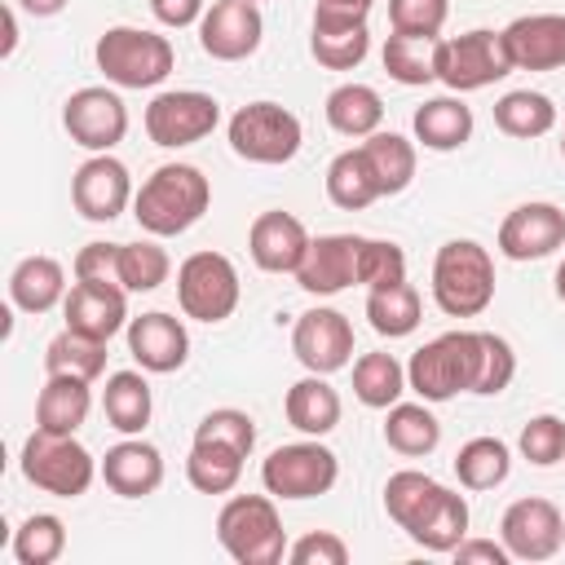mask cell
<instances>
[{
  "label": "cell",
  "instance_id": "5",
  "mask_svg": "<svg viewBox=\"0 0 565 565\" xmlns=\"http://www.w3.org/2000/svg\"><path fill=\"white\" fill-rule=\"evenodd\" d=\"M93 57H97V71L115 88H154L177 66L172 40L154 35V31H141V26H106L97 35Z\"/></svg>",
  "mask_w": 565,
  "mask_h": 565
},
{
  "label": "cell",
  "instance_id": "16",
  "mask_svg": "<svg viewBox=\"0 0 565 565\" xmlns=\"http://www.w3.org/2000/svg\"><path fill=\"white\" fill-rule=\"evenodd\" d=\"M71 203L84 221H115L132 203V177L115 154H88L71 177Z\"/></svg>",
  "mask_w": 565,
  "mask_h": 565
},
{
  "label": "cell",
  "instance_id": "12",
  "mask_svg": "<svg viewBox=\"0 0 565 565\" xmlns=\"http://www.w3.org/2000/svg\"><path fill=\"white\" fill-rule=\"evenodd\" d=\"M62 128L71 132L75 146H84L88 154H110L124 132H128V106L115 88H102V84H88V88H75L62 106Z\"/></svg>",
  "mask_w": 565,
  "mask_h": 565
},
{
  "label": "cell",
  "instance_id": "45",
  "mask_svg": "<svg viewBox=\"0 0 565 565\" xmlns=\"http://www.w3.org/2000/svg\"><path fill=\"white\" fill-rule=\"evenodd\" d=\"M358 282L366 291L406 282V252L393 238H362V247H358Z\"/></svg>",
  "mask_w": 565,
  "mask_h": 565
},
{
  "label": "cell",
  "instance_id": "28",
  "mask_svg": "<svg viewBox=\"0 0 565 565\" xmlns=\"http://www.w3.org/2000/svg\"><path fill=\"white\" fill-rule=\"evenodd\" d=\"M411 128L424 150L450 154V150L468 146V137H472V106H463V97H428L415 110Z\"/></svg>",
  "mask_w": 565,
  "mask_h": 565
},
{
  "label": "cell",
  "instance_id": "10",
  "mask_svg": "<svg viewBox=\"0 0 565 565\" xmlns=\"http://www.w3.org/2000/svg\"><path fill=\"white\" fill-rule=\"evenodd\" d=\"M335 477H340V459L318 437L278 446L260 463V486L274 499H318V494H327L335 486Z\"/></svg>",
  "mask_w": 565,
  "mask_h": 565
},
{
  "label": "cell",
  "instance_id": "30",
  "mask_svg": "<svg viewBox=\"0 0 565 565\" xmlns=\"http://www.w3.org/2000/svg\"><path fill=\"white\" fill-rule=\"evenodd\" d=\"M327 199L340 207V212H362L371 207L375 199H384L380 181H375V168L366 159L362 146L353 150H340L331 163H327Z\"/></svg>",
  "mask_w": 565,
  "mask_h": 565
},
{
  "label": "cell",
  "instance_id": "29",
  "mask_svg": "<svg viewBox=\"0 0 565 565\" xmlns=\"http://www.w3.org/2000/svg\"><path fill=\"white\" fill-rule=\"evenodd\" d=\"M150 411H154V397H150V384L141 371H115L102 388V415L115 433L124 437H141L146 424H150Z\"/></svg>",
  "mask_w": 565,
  "mask_h": 565
},
{
  "label": "cell",
  "instance_id": "18",
  "mask_svg": "<svg viewBox=\"0 0 565 565\" xmlns=\"http://www.w3.org/2000/svg\"><path fill=\"white\" fill-rule=\"evenodd\" d=\"M565 247V212L556 203H521L499 225V252L508 260H543Z\"/></svg>",
  "mask_w": 565,
  "mask_h": 565
},
{
  "label": "cell",
  "instance_id": "4",
  "mask_svg": "<svg viewBox=\"0 0 565 565\" xmlns=\"http://www.w3.org/2000/svg\"><path fill=\"white\" fill-rule=\"evenodd\" d=\"M216 543L238 565H278L287 556V530L274 494H234L216 512Z\"/></svg>",
  "mask_w": 565,
  "mask_h": 565
},
{
  "label": "cell",
  "instance_id": "51",
  "mask_svg": "<svg viewBox=\"0 0 565 565\" xmlns=\"http://www.w3.org/2000/svg\"><path fill=\"white\" fill-rule=\"evenodd\" d=\"M71 274L79 282H119V243H84L71 260Z\"/></svg>",
  "mask_w": 565,
  "mask_h": 565
},
{
  "label": "cell",
  "instance_id": "19",
  "mask_svg": "<svg viewBox=\"0 0 565 565\" xmlns=\"http://www.w3.org/2000/svg\"><path fill=\"white\" fill-rule=\"evenodd\" d=\"M66 327L93 340H115L128 327V291L119 282H71L66 300H62Z\"/></svg>",
  "mask_w": 565,
  "mask_h": 565
},
{
  "label": "cell",
  "instance_id": "11",
  "mask_svg": "<svg viewBox=\"0 0 565 565\" xmlns=\"http://www.w3.org/2000/svg\"><path fill=\"white\" fill-rule=\"evenodd\" d=\"M216 124H221V102L212 93H199V88H172V93H159L146 106V132L163 150L194 146Z\"/></svg>",
  "mask_w": 565,
  "mask_h": 565
},
{
  "label": "cell",
  "instance_id": "2",
  "mask_svg": "<svg viewBox=\"0 0 565 565\" xmlns=\"http://www.w3.org/2000/svg\"><path fill=\"white\" fill-rule=\"evenodd\" d=\"M481 371V331H441L437 340L419 344L406 362V388L419 393L428 406L472 393Z\"/></svg>",
  "mask_w": 565,
  "mask_h": 565
},
{
  "label": "cell",
  "instance_id": "37",
  "mask_svg": "<svg viewBox=\"0 0 565 565\" xmlns=\"http://www.w3.org/2000/svg\"><path fill=\"white\" fill-rule=\"evenodd\" d=\"M406 393V366L393 353H362L353 362V397L371 411H388Z\"/></svg>",
  "mask_w": 565,
  "mask_h": 565
},
{
  "label": "cell",
  "instance_id": "40",
  "mask_svg": "<svg viewBox=\"0 0 565 565\" xmlns=\"http://www.w3.org/2000/svg\"><path fill=\"white\" fill-rule=\"evenodd\" d=\"M366 318H371V327L380 335L402 340L424 322V300H419V291L411 282L380 287V291H366Z\"/></svg>",
  "mask_w": 565,
  "mask_h": 565
},
{
  "label": "cell",
  "instance_id": "38",
  "mask_svg": "<svg viewBox=\"0 0 565 565\" xmlns=\"http://www.w3.org/2000/svg\"><path fill=\"white\" fill-rule=\"evenodd\" d=\"M512 472V450L499 437H472L455 455V477L463 490H494Z\"/></svg>",
  "mask_w": 565,
  "mask_h": 565
},
{
  "label": "cell",
  "instance_id": "52",
  "mask_svg": "<svg viewBox=\"0 0 565 565\" xmlns=\"http://www.w3.org/2000/svg\"><path fill=\"white\" fill-rule=\"evenodd\" d=\"M150 13L163 22V26H194L203 13H207V4L203 0H150Z\"/></svg>",
  "mask_w": 565,
  "mask_h": 565
},
{
  "label": "cell",
  "instance_id": "56",
  "mask_svg": "<svg viewBox=\"0 0 565 565\" xmlns=\"http://www.w3.org/2000/svg\"><path fill=\"white\" fill-rule=\"evenodd\" d=\"M13 49H18V13L13 9H4V57H13Z\"/></svg>",
  "mask_w": 565,
  "mask_h": 565
},
{
  "label": "cell",
  "instance_id": "1",
  "mask_svg": "<svg viewBox=\"0 0 565 565\" xmlns=\"http://www.w3.org/2000/svg\"><path fill=\"white\" fill-rule=\"evenodd\" d=\"M207 203H212V185L194 163H163L132 194V216L146 234L177 238L203 221Z\"/></svg>",
  "mask_w": 565,
  "mask_h": 565
},
{
  "label": "cell",
  "instance_id": "57",
  "mask_svg": "<svg viewBox=\"0 0 565 565\" xmlns=\"http://www.w3.org/2000/svg\"><path fill=\"white\" fill-rule=\"evenodd\" d=\"M556 296H561V305H565V260L556 265Z\"/></svg>",
  "mask_w": 565,
  "mask_h": 565
},
{
  "label": "cell",
  "instance_id": "26",
  "mask_svg": "<svg viewBox=\"0 0 565 565\" xmlns=\"http://www.w3.org/2000/svg\"><path fill=\"white\" fill-rule=\"evenodd\" d=\"M340 393L327 384V375H305V380H296L291 388H287V397H282V415H287V424L296 428V433H305V437H327L335 424H340Z\"/></svg>",
  "mask_w": 565,
  "mask_h": 565
},
{
  "label": "cell",
  "instance_id": "14",
  "mask_svg": "<svg viewBox=\"0 0 565 565\" xmlns=\"http://www.w3.org/2000/svg\"><path fill=\"white\" fill-rule=\"evenodd\" d=\"M291 353L313 375H335L353 362V327L340 309H305L291 327Z\"/></svg>",
  "mask_w": 565,
  "mask_h": 565
},
{
  "label": "cell",
  "instance_id": "44",
  "mask_svg": "<svg viewBox=\"0 0 565 565\" xmlns=\"http://www.w3.org/2000/svg\"><path fill=\"white\" fill-rule=\"evenodd\" d=\"M172 274V256L150 238H137V243H119V282L124 291H154L163 287Z\"/></svg>",
  "mask_w": 565,
  "mask_h": 565
},
{
  "label": "cell",
  "instance_id": "41",
  "mask_svg": "<svg viewBox=\"0 0 565 565\" xmlns=\"http://www.w3.org/2000/svg\"><path fill=\"white\" fill-rule=\"evenodd\" d=\"M44 371L49 375H79V380H97L106 371V340H93V335H79V331H62L49 340L44 349Z\"/></svg>",
  "mask_w": 565,
  "mask_h": 565
},
{
  "label": "cell",
  "instance_id": "15",
  "mask_svg": "<svg viewBox=\"0 0 565 565\" xmlns=\"http://www.w3.org/2000/svg\"><path fill=\"white\" fill-rule=\"evenodd\" d=\"M265 40V18L256 0H212L207 13L199 18V49L212 62H243L260 49Z\"/></svg>",
  "mask_w": 565,
  "mask_h": 565
},
{
  "label": "cell",
  "instance_id": "24",
  "mask_svg": "<svg viewBox=\"0 0 565 565\" xmlns=\"http://www.w3.org/2000/svg\"><path fill=\"white\" fill-rule=\"evenodd\" d=\"M309 53H313L318 66H327V71H353V66H362V57L371 53L366 18H340V13H318V9H313Z\"/></svg>",
  "mask_w": 565,
  "mask_h": 565
},
{
  "label": "cell",
  "instance_id": "23",
  "mask_svg": "<svg viewBox=\"0 0 565 565\" xmlns=\"http://www.w3.org/2000/svg\"><path fill=\"white\" fill-rule=\"evenodd\" d=\"M97 477L119 499H146L163 486V455H159V446H150L141 437H124L106 450V459L97 463Z\"/></svg>",
  "mask_w": 565,
  "mask_h": 565
},
{
  "label": "cell",
  "instance_id": "50",
  "mask_svg": "<svg viewBox=\"0 0 565 565\" xmlns=\"http://www.w3.org/2000/svg\"><path fill=\"white\" fill-rule=\"evenodd\" d=\"M291 565H344L349 561V543L331 530H309L287 547Z\"/></svg>",
  "mask_w": 565,
  "mask_h": 565
},
{
  "label": "cell",
  "instance_id": "17",
  "mask_svg": "<svg viewBox=\"0 0 565 565\" xmlns=\"http://www.w3.org/2000/svg\"><path fill=\"white\" fill-rule=\"evenodd\" d=\"M124 335H128L132 362L141 371H150V375H172L190 358V331H185V322L172 318V313H163V309H150L141 318H128Z\"/></svg>",
  "mask_w": 565,
  "mask_h": 565
},
{
  "label": "cell",
  "instance_id": "21",
  "mask_svg": "<svg viewBox=\"0 0 565 565\" xmlns=\"http://www.w3.org/2000/svg\"><path fill=\"white\" fill-rule=\"evenodd\" d=\"M358 247H362L358 234H318V238H309V252L296 269L300 291L335 296V291L353 287L358 282Z\"/></svg>",
  "mask_w": 565,
  "mask_h": 565
},
{
  "label": "cell",
  "instance_id": "39",
  "mask_svg": "<svg viewBox=\"0 0 565 565\" xmlns=\"http://www.w3.org/2000/svg\"><path fill=\"white\" fill-rule=\"evenodd\" d=\"M362 150H366V159H371L375 181H380L384 194H402V190L415 181L419 154H415V141H406L402 132H384V128H380V132L362 137Z\"/></svg>",
  "mask_w": 565,
  "mask_h": 565
},
{
  "label": "cell",
  "instance_id": "46",
  "mask_svg": "<svg viewBox=\"0 0 565 565\" xmlns=\"http://www.w3.org/2000/svg\"><path fill=\"white\" fill-rule=\"evenodd\" d=\"M194 441H221V446H234V450L252 455V446H256V419L247 411H238V406H216V411H207L199 419Z\"/></svg>",
  "mask_w": 565,
  "mask_h": 565
},
{
  "label": "cell",
  "instance_id": "22",
  "mask_svg": "<svg viewBox=\"0 0 565 565\" xmlns=\"http://www.w3.org/2000/svg\"><path fill=\"white\" fill-rule=\"evenodd\" d=\"M247 252L265 274H296L309 252V230L291 212H260L247 230Z\"/></svg>",
  "mask_w": 565,
  "mask_h": 565
},
{
  "label": "cell",
  "instance_id": "33",
  "mask_svg": "<svg viewBox=\"0 0 565 565\" xmlns=\"http://www.w3.org/2000/svg\"><path fill=\"white\" fill-rule=\"evenodd\" d=\"M384 441L406 455V459H419V455H433L437 441H441V424L437 415L428 411V402H393L388 415H384Z\"/></svg>",
  "mask_w": 565,
  "mask_h": 565
},
{
  "label": "cell",
  "instance_id": "27",
  "mask_svg": "<svg viewBox=\"0 0 565 565\" xmlns=\"http://www.w3.org/2000/svg\"><path fill=\"white\" fill-rule=\"evenodd\" d=\"M93 411V384L79 375H49L35 397V428L44 433H79Z\"/></svg>",
  "mask_w": 565,
  "mask_h": 565
},
{
  "label": "cell",
  "instance_id": "42",
  "mask_svg": "<svg viewBox=\"0 0 565 565\" xmlns=\"http://www.w3.org/2000/svg\"><path fill=\"white\" fill-rule=\"evenodd\" d=\"M437 490H441V481H433L428 472L402 468V472H393V477L384 481V512L393 516L397 530H411V525L424 516V508L437 499Z\"/></svg>",
  "mask_w": 565,
  "mask_h": 565
},
{
  "label": "cell",
  "instance_id": "35",
  "mask_svg": "<svg viewBox=\"0 0 565 565\" xmlns=\"http://www.w3.org/2000/svg\"><path fill=\"white\" fill-rule=\"evenodd\" d=\"M437 49H441V35H388L380 57H384V71L406 84V88H424L437 79Z\"/></svg>",
  "mask_w": 565,
  "mask_h": 565
},
{
  "label": "cell",
  "instance_id": "9",
  "mask_svg": "<svg viewBox=\"0 0 565 565\" xmlns=\"http://www.w3.org/2000/svg\"><path fill=\"white\" fill-rule=\"evenodd\" d=\"M503 75H512V57L503 49V31L472 26L463 35L441 40V49H437V79L450 93H477V88L499 84Z\"/></svg>",
  "mask_w": 565,
  "mask_h": 565
},
{
  "label": "cell",
  "instance_id": "36",
  "mask_svg": "<svg viewBox=\"0 0 565 565\" xmlns=\"http://www.w3.org/2000/svg\"><path fill=\"white\" fill-rule=\"evenodd\" d=\"M494 128L508 132V137H521V141H534V137H547L556 128V106L547 93H534V88H512L494 102Z\"/></svg>",
  "mask_w": 565,
  "mask_h": 565
},
{
  "label": "cell",
  "instance_id": "58",
  "mask_svg": "<svg viewBox=\"0 0 565 565\" xmlns=\"http://www.w3.org/2000/svg\"><path fill=\"white\" fill-rule=\"evenodd\" d=\"M561 159H565V132H561Z\"/></svg>",
  "mask_w": 565,
  "mask_h": 565
},
{
  "label": "cell",
  "instance_id": "32",
  "mask_svg": "<svg viewBox=\"0 0 565 565\" xmlns=\"http://www.w3.org/2000/svg\"><path fill=\"white\" fill-rule=\"evenodd\" d=\"M322 110H327V124L340 137H353V141L380 132V124H384V102H380V93L371 84H340V88H331Z\"/></svg>",
  "mask_w": 565,
  "mask_h": 565
},
{
  "label": "cell",
  "instance_id": "49",
  "mask_svg": "<svg viewBox=\"0 0 565 565\" xmlns=\"http://www.w3.org/2000/svg\"><path fill=\"white\" fill-rule=\"evenodd\" d=\"M450 0H388V26L397 35H441Z\"/></svg>",
  "mask_w": 565,
  "mask_h": 565
},
{
  "label": "cell",
  "instance_id": "3",
  "mask_svg": "<svg viewBox=\"0 0 565 565\" xmlns=\"http://www.w3.org/2000/svg\"><path fill=\"white\" fill-rule=\"evenodd\" d=\"M433 300L446 318H477L494 300V260L477 238H450L433 256Z\"/></svg>",
  "mask_w": 565,
  "mask_h": 565
},
{
  "label": "cell",
  "instance_id": "47",
  "mask_svg": "<svg viewBox=\"0 0 565 565\" xmlns=\"http://www.w3.org/2000/svg\"><path fill=\"white\" fill-rule=\"evenodd\" d=\"M516 446H521V459H530L534 468L561 463L565 459V419L561 415H534V419H525Z\"/></svg>",
  "mask_w": 565,
  "mask_h": 565
},
{
  "label": "cell",
  "instance_id": "6",
  "mask_svg": "<svg viewBox=\"0 0 565 565\" xmlns=\"http://www.w3.org/2000/svg\"><path fill=\"white\" fill-rule=\"evenodd\" d=\"M22 477L44 490V494H57V499H79L93 477H97V459L75 441V433H44L35 428L26 441H22Z\"/></svg>",
  "mask_w": 565,
  "mask_h": 565
},
{
  "label": "cell",
  "instance_id": "54",
  "mask_svg": "<svg viewBox=\"0 0 565 565\" xmlns=\"http://www.w3.org/2000/svg\"><path fill=\"white\" fill-rule=\"evenodd\" d=\"M375 0H318V13H340V18H366Z\"/></svg>",
  "mask_w": 565,
  "mask_h": 565
},
{
  "label": "cell",
  "instance_id": "53",
  "mask_svg": "<svg viewBox=\"0 0 565 565\" xmlns=\"http://www.w3.org/2000/svg\"><path fill=\"white\" fill-rule=\"evenodd\" d=\"M455 561H459V565H472V561H486V565H508L512 556H508L503 539H499V543H494V539H463V543L455 547Z\"/></svg>",
  "mask_w": 565,
  "mask_h": 565
},
{
  "label": "cell",
  "instance_id": "20",
  "mask_svg": "<svg viewBox=\"0 0 565 565\" xmlns=\"http://www.w3.org/2000/svg\"><path fill=\"white\" fill-rule=\"evenodd\" d=\"M503 49L512 71H556L565 66V13H521L503 26Z\"/></svg>",
  "mask_w": 565,
  "mask_h": 565
},
{
  "label": "cell",
  "instance_id": "43",
  "mask_svg": "<svg viewBox=\"0 0 565 565\" xmlns=\"http://www.w3.org/2000/svg\"><path fill=\"white\" fill-rule=\"evenodd\" d=\"M66 552V525L53 512H31L13 530V561L18 565H53Z\"/></svg>",
  "mask_w": 565,
  "mask_h": 565
},
{
  "label": "cell",
  "instance_id": "31",
  "mask_svg": "<svg viewBox=\"0 0 565 565\" xmlns=\"http://www.w3.org/2000/svg\"><path fill=\"white\" fill-rule=\"evenodd\" d=\"M411 543H419L424 552H455L468 539V499L455 490H437V499L424 508V516L406 530Z\"/></svg>",
  "mask_w": 565,
  "mask_h": 565
},
{
  "label": "cell",
  "instance_id": "25",
  "mask_svg": "<svg viewBox=\"0 0 565 565\" xmlns=\"http://www.w3.org/2000/svg\"><path fill=\"white\" fill-rule=\"evenodd\" d=\"M66 269H62V260H53V256H22L18 265H13V274H9V300L22 309V313H49L53 305H62L66 300Z\"/></svg>",
  "mask_w": 565,
  "mask_h": 565
},
{
  "label": "cell",
  "instance_id": "55",
  "mask_svg": "<svg viewBox=\"0 0 565 565\" xmlns=\"http://www.w3.org/2000/svg\"><path fill=\"white\" fill-rule=\"evenodd\" d=\"M18 4H22L31 18H53V13H62L71 0H18Z\"/></svg>",
  "mask_w": 565,
  "mask_h": 565
},
{
  "label": "cell",
  "instance_id": "7",
  "mask_svg": "<svg viewBox=\"0 0 565 565\" xmlns=\"http://www.w3.org/2000/svg\"><path fill=\"white\" fill-rule=\"evenodd\" d=\"M225 132H230V150L238 159L265 163V168L291 163L296 150H300V141H305L300 119L287 106H278V102H247V106H238L230 115V128Z\"/></svg>",
  "mask_w": 565,
  "mask_h": 565
},
{
  "label": "cell",
  "instance_id": "8",
  "mask_svg": "<svg viewBox=\"0 0 565 565\" xmlns=\"http://www.w3.org/2000/svg\"><path fill=\"white\" fill-rule=\"evenodd\" d=\"M238 296L243 282L225 252H194L177 265V305L185 318L216 327L238 309Z\"/></svg>",
  "mask_w": 565,
  "mask_h": 565
},
{
  "label": "cell",
  "instance_id": "34",
  "mask_svg": "<svg viewBox=\"0 0 565 565\" xmlns=\"http://www.w3.org/2000/svg\"><path fill=\"white\" fill-rule=\"evenodd\" d=\"M243 463L247 455L234 450V446H221V441H190V455H185V481L199 490V494H230L243 477Z\"/></svg>",
  "mask_w": 565,
  "mask_h": 565
},
{
  "label": "cell",
  "instance_id": "13",
  "mask_svg": "<svg viewBox=\"0 0 565 565\" xmlns=\"http://www.w3.org/2000/svg\"><path fill=\"white\" fill-rule=\"evenodd\" d=\"M499 539L512 561H552L565 547V516L552 499H516L499 521Z\"/></svg>",
  "mask_w": 565,
  "mask_h": 565
},
{
  "label": "cell",
  "instance_id": "48",
  "mask_svg": "<svg viewBox=\"0 0 565 565\" xmlns=\"http://www.w3.org/2000/svg\"><path fill=\"white\" fill-rule=\"evenodd\" d=\"M512 375H516V353H512V344H508L503 335H494V331H481V371H477L472 393L494 397V393H503V388L512 384Z\"/></svg>",
  "mask_w": 565,
  "mask_h": 565
}]
</instances>
